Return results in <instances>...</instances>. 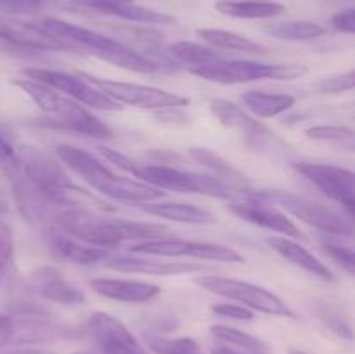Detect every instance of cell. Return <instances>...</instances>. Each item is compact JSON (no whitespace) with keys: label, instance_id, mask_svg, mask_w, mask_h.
Returning a JSON list of instances; mask_svg holds the SVG:
<instances>
[{"label":"cell","instance_id":"obj_1","mask_svg":"<svg viewBox=\"0 0 355 354\" xmlns=\"http://www.w3.org/2000/svg\"><path fill=\"white\" fill-rule=\"evenodd\" d=\"M99 149L110 162L120 167L121 170L162 191L170 189L179 191V193H196L205 194V196L224 198V200H238V198L245 196L246 193V191L239 193L234 187L225 184L224 180L217 179L211 174L187 172V170L163 165V163H137L128 156L113 151L110 148H104V146H99Z\"/></svg>","mask_w":355,"mask_h":354},{"label":"cell","instance_id":"obj_2","mask_svg":"<svg viewBox=\"0 0 355 354\" xmlns=\"http://www.w3.org/2000/svg\"><path fill=\"white\" fill-rule=\"evenodd\" d=\"M59 160L68 167L73 174L85 180L90 187L104 196L125 203H149L158 201L165 196V191L153 187L139 179L116 176L111 169H107L103 162L90 155L85 149H80L71 144H61L55 149Z\"/></svg>","mask_w":355,"mask_h":354},{"label":"cell","instance_id":"obj_3","mask_svg":"<svg viewBox=\"0 0 355 354\" xmlns=\"http://www.w3.org/2000/svg\"><path fill=\"white\" fill-rule=\"evenodd\" d=\"M38 24L45 31L58 37L59 40L68 42L78 51H89L96 58L111 62L114 66H120V68L137 73H162L165 69H173L172 62H163L158 59L148 58V56L130 49L128 45L103 33L89 30V28L76 26V24L58 19V17H45Z\"/></svg>","mask_w":355,"mask_h":354},{"label":"cell","instance_id":"obj_4","mask_svg":"<svg viewBox=\"0 0 355 354\" xmlns=\"http://www.w3.org/2000/svg\"><path fill=\"white\" fill-rule=\"evenodd\" d=\"M259 196L260 200H266L269 203L277 205V207L284 208L288 214L295 215L300 221L307 222L309 226H314L315 229L328 235L336 236H350L354 235V228L350 219H345L340 215L338 212L329 208L328 205L315 201L312 198L302 196V194L290 193V191H279V189H270V191H260V193H253Z\"/></svg>","mask_w":355,"mask_h":354},{"label":"cell","instance_id":"obj_5","mask_svg":"<svg viewBox=\"0 0 355 354\" xmlns=\"http://www.w3.org/2000/svg\"><path fill=\"white\" fill-rule=\"evenodd\" d=\"M193 75L215 83H245L253 80H293L307 73L302 65H263L253 61H220L189 69Z\"/></svg>","mask_w":355,"mask_h":354},{"label":"cell","instance_id":"obj_6","mask_svg":"<svg viewBox=\"0 0 355 354\" xmlns=\"http://www.w3.org/2000/svg\"><path fill=\"white\" fill-rule=\"evenodd\" d=\"M59 231L87 245L110 248L123 242L118 221L96 214L94 208L66 207L54 215Z\"/></svg>","mask_w":355,"mask_h":354},{"label":"cell","instance_id":"obj_7","mask_svg":"<svg viewBox=\"0 0 355 354\" xmlns=\"http://www.w3.org/2000/svg\"><path fill=\"white\" fill-rule=\"evenodd\" d=\"M194 283L200 285L207 292H211V294L241 302L246 307L255 309V311L272 316H284V318H295V312L276 294L259 287V285L225 276H198Z\"/></svg>","mask_w":355,"mask_h":354},{"label":"cell","instance_id":"obj_8","mask_svg":"<svg viewBox=\"0 0 355 354\" xmlns=\"http://www.w3.org/2000/svg\"><path fill=\"white\" fill-rule=\"evenodd\" d=\"M82 78L92 83L94 87L116 101L118 104H130V106L142 108V110H165V108H184L189 104V99L177 94L166 92V90L156 89V87L137 85V83L114 82V80H104L99 76H92L89 73H78Z\"/></svg>","mask_w":355,"mask_h":354},{"label":"cell","instance_id":"obj_9","mask_svg":"<svg viewBox=\"0 0 355 354\" xmlns=\"http://www.w3.org/2000/svg\"><path fill=\"white\" fill-rule=\"evenodd\" d=\"M23 75L26 78L38 80V82L66 94L73 101H76L80 104H85L89 108H96V110H120V104L116 101L107 97L106 94L101 92L97 87H94L92 83H89L80 75L55 71V69L37 68V66L35 68H24Z\"/></svg>","mask_w":355,"mask_h":354},{"label":"cell","instance_id":"obj_10","mask_svg":"<svg viewBox=\"0 0 355 354\" xmlns=\"http://www.w3.org/2000/svg\"><path fill=\"white\" fill-rule=\"evenodd\" d=\"M293 169L302 174L309 183L314 184L319 191H322L326 196L342 205L352 217L355 207V177L352 170L311 162L293 163Z\"/></svg>","mask_w":355,"mask_h":354},{"label":"cell","instance_id":"obj_11","mask_svg":"<svg viewBox=\"0 0 355 354\" xmlns=\"http://www.w3.org/2000/svg\"><path fill=\"white\" fill-rule=\"evenodd\" d=\"M132 252L155 257H194L201 260H218V262H243V257L236 250L215 243L186 242V239L166 238L141 242L132 246Z\"/></svg>","mask_w":355,"mask_h":354},{"label":"cell","instance_id":"obj_12","mask_svg":"<svg viewBox=\"0 0 355 354\" xmlns=\"http://www.w3.org/2000/svg\"><path fill=\"white\" fill-rule=\"evenodd\" d=\"M0 40L17 49L28 51H68L80 52L68 42L45 31L38 23L17 19L12 16H0Z\"/></svg>","mask_w":355,"mask_h":354},{"label":"cell","instance_id":"obj_13","mask_svg":"<svg viewBox=\"0 0 355 354\" xmlns=\"http://www.w3.org/2000/svg\"><path fill=\"white\" fill-rule=\"evenodd\" d=\"M87 333L103 354H142L141 344L127 326L107 312H94L87 321Z\"/></svg>","mask_w":355,"mask_h":354},{"label":"cell","instance_id":"obj_14","mask_svg":"<svg viewBox=\"0 0 355 354\" xmlns=\"http://www.w3.org/2000/svg\"><path fill=\"white\" fill-rule=\"evenodd\" d=\"M227 210L231 214L238 215L243 221L252 222V224L260 226V228L270 229V231L281 233L286 238H304L300 229L283 212L277 210L276 205L260 200L253 193H245L243 198L231 201L227 205Z\"/></svg>","mask_w":355,"mask_h":354},{"label":"cell","instance_id":"obj_15","mask_svg":"<svg viewBox=\"0 0 355 354\" xmlns=\"http://www.w3.org/2000/svg\"><path fill=\"white\" fill-rule=\"evenodd\" d=\"M44 125L45 127L58 128V130L76 132V134L89 135V137H113V130L106 124H103L96 115H92L87 108H83L82 104L69 99V97H62L58 111L54 115H49Z\"/></svg>","mask_w":355,"mask_h":354},{"label":"cell","instance_id":"obj_16","mask_svg":"<svg viewBox=\"0 0 355 354\" xmlns=\"http://www.w3.org/2000/svg\"><path fill=\"white\" fill-rule=\"evenodd\" d=\"M68 9H90L94 12L110 14L120 19L144 24H172L175 17L158 10L135 6L134 0H68L64 3Z\"/></svg>","mask_w":355,"mask_h":354},{"label":"cell","instance_id":"obj_17","mask_svg":"<svg viewBox=\"0 0 355 354\" xmlns=\"http://www.w3.org/2000/svg\"><path fill=\"white\" fill-rule=\"evenodd\" d=\"M30 288L40 297L58 304L75 305L85 302V294L52 266H40L30 274Z\"/></svg>","mask_w":355,"mask_h":354},{"label":"cell","instance_id":"obj_18","mask_svg":"<svg viewBox=\"0 0 355 354\" xmlns=\"http://www.w3.org/2000/svg\"><path fill=\"white\" fill-rule=\"evenodd\" d=\"M90 287L103 297L128 302V304L149 302L162 294V288L158 285L139 280H118V278H97L90 281Z\"/></svg>","mask_w":355,"mask_h":354},{"label":"cell","instance_id":"obj_19","mask_svg":"<svg viewBox=\"0 0 355 354\" xmlns=\"http://www.w3.org/2000/svg\"><path fill=\"white\" fill-rule=\"evenodd\" d=\"M107 269L121 273L153 274V276H170V274H187L200 271V264L182 262V260H158L151 257H116L104 262Z\"/></svg>","mask_w":355,"mask_h":354},{"label":"cell","instance_id":"obj_20","mask_svg":"<svg viewBox=\"0 0 355 354\" xmlns=\"http://www.w3.org/2000/svg\"><path fill=\"white\" fill-rule=\"evenodd\" d=\"M47 245L58 259L68 260L73 264H85L87 266V264H96L107 257V248L87 245V243L78 242L66 233L55 231V229L47 233Z\"/></svg>","mask_w":355,"mask_h":354},{"label":"cell","instance_id":"obj_21","mask_svg":"<svg viewBox=\"0 0 355 354\" xmlns=\"http://www.w3.org/2000/svg\"><path fill=\"white\" fill-rule=\"evenodd\" d=\"M266 242L270 248L276 250L283 259H286L293 266L300 267V269L307 271V273L314 274V276L321 278L324 281H335V274L331 273V269L324 262H321L318 257L312 255L309 250H305L304 246L298 245L291 238H286V236H269Z\"/></svg>","mask_w":355,"mask_h":354},{"label":"cell","instance_id":"obj_22","mask_svg":"<svg viewBox=\"0 0 355 354\" xmlns=\"http://www.w3.org/2000/svg\"><path fill=\"white\" fill-rule=\"evenodd\" d=\"M142 210L156 217L168 221L184 222V224H214L217 222L215 215L207 208L191 203H172V201H149L142 203Z\"/></svg>","mask_w":355,"mask_h":354},{"label":"cell","instance_id":"obj_23","mask_svg":"<svg viewBox=\"0 0 355 354\" xmlns=\"http://www.w3.org/2000/svg\"><path fill=\"white\" fill-rule=\"evenodd\" d=\"M210 110L214 117L220 121L224 127L236 128L246 134L248 137H263V135H270L269 130L263 127L262 124L253 120L252 117L246 115L243 108L236 106L234 103H229L225 99H215L211 101Z\"/></svg>","mask_w":355,"mask_h":354},{"label":"cell","instance_id":"obj_24","mask_svg":"<svg viewBox=\"0 0 355 354\" xmlns=\"http://www.w3.org/2000/svg\"><path fill=\"white\" fill-rule=\"evenodd\" d=\"M217 9L225 16L239 19H266L279 16L286 10V7L269 0H220Z\"/></svg>","mask_w":355,"mask_h":354},{"label":"cell","instance_id":"obj_25","mask_svg":"<svg viewBox=\"0 0 355 354\" xmlns=\"http://www.w3.org/2000/svg\"><path fill=\"white\" fill-rule=\"evenodd\" d=\"M198 35L203 38L207 44H210L214 49H224V51H238L245 54H259L266 56L267 47L260 45L259 42L250 40L248 37L234 33L227 30H217V28H201L198 30Z\"/></svg>","mask_w":355,"mask_h":354},{"label":"cell","instance_id":"obj_26","mask_svg":"<svg viewBox=\"0 0 355 354\" xmlns=\"http://www.w3.org/2000/svg\"><path fill=\"white\" fill-rule=\"evenodd\" d=\"M243 106L260 118H274L284 113L295 104V97L290 94H267L259 90H250L241 97Z\"/></svg>","mask_w":355,"mask_h":354},{"label":"cell","instance_id":"obj_27","mask_svg":"<svg viewBox=\"0 0 355 354\" xmlns=\"http://www.w3.org/2000/svg\"><path fill=\"white\" fill-rule=\"evenodd\" d=\"M263 31L277 40L288 42L312 40V38L322 37L326 33L321 24L312 23V21H279V23L267 24Z\"/></svg>","mask_w":355,"mask_h":354},{"label":"cell","instance_id":"obj_28","mask_svg":"<svg viewBox=\"0 0 355 354\" xmlns=\"http://www.w3.org/2000/svg\"><path fill=\"white\" fill-rule=\"evenodd\" d=\"M210 335L214 337L217 346L231 347L238 351H250V353L267 354V346L250 333L241 332L238 328H231L225 325H215L210 328Z\"/></svg>","mask_w":355,"mask_h":354},{"label":"cell","instance_id":"obj_29","mask_svg":"<svg viewBox=\"0 0 355 354\" xmlns=\"http://www.w3.org/2000/svg\"><path fill=\"white\" fill-rule=\"evenodd\" d=\"M191 156H193L194 160H198L203 167L210 169L211 176L224 180L225 184H229V186L234 187V189H238V186H246L245 177H243L234 167H231V163L222 160L220 156L215 155V153L208 151V149H193V151H191Z\"/></svg>","mask_w":355,"mask_h":354},{"label":"cell","instance_id":"obj_30","mask_svg":"<svg viewBox=\"0 0 355 354\" xmlns=\"http://www.w3.org/2000/svg\"><path fill=\"white\" fill-rule=\"evenodd\" d=\"M170 54L180 62H186V65H193L194 66H205V65H211V62L220 61L222 58L220 54L217 52V49L211 47H205V45L196 44V42H175L168 47Z\"/></svg>","mask_w":355,"mask_h":354},{"label":"cell","instance_id":"obj_31","mask_svg":"<svg viewBox=\"0 0 355 354\" xmlns=\"http://www.w3.org/2000/svg\"><path fill=\"white\" fill-rule=\"evenodd\" d=\"M14 83H16L21 90H24L45 115H54L55 111H58L59 103H61L62 99L58 94V90H54L52 87L45 85V83L33 78L14 80Z\"/></svg>","mask_w":355,"mask_h":354},{"label":"cell","instance_id":"obj_32","mask_svg":"<svg viewBox=\"0 0 355 354\" xmlns=\"http://www.w3.org/2000/svg\"><path fill=\"white\" fill-rule=\"evenodd\" d=\"M146 344L155 354H205L200 344L189 337H180V339H165L159 335H144Z\"/></svg>","mask_w":355,"mask_h":354},{"label":"cell","instance_id":"obj_33","mask_svg":"<svg viewBox=\"0 0 355 354\" xmlns=\"http://www.w3.org/2000/svg\"><path fill=\"white\" fill-rule=\"evenodd\" d=\"M305 134L314 139V141L331 142V144L347 148L349 151H354L355 148V134L352 128L335 127V125H318V127L307 128Z\"/></svg>","mask_w":355,"mask_h":354},{"label":"cell","instance_id":"obj_34","mask_svg":"<svg viewBox=\"0 0 355 354\" xmlns=\"http://www.w3.org/2000/svg\"><path fill=\"white\" fill-rule=\"evenodd\" d=\"M14 271V236L12 229L0 221V283L9 280Z\"/></svg>","mask_w":355,"mask_h":354},{"label":"cell","instance_id":"obj_35","mask_svg":"<svg viewBox=\"0 0 355 354\" xmlns=\"http://www.w3.org/2000/svg\"><path fill=\"white\" fill-rule=\"evenodd\" d=\"M54 2L55 0H0V12L6 16H30Z\"/></svg>","mask_w":355,"mask_h":354},{"label":"cell","instance_id":"obj_36","mask_svg":"<svg viewBox=\"0 0 355 354\" xmlns=\"http://www.w3.org/2000/svg\"><path fill=\"white\" fill-rule=\"evenodd\" d=\"M322 248H324V252L328 253L333 260H336L347 273H355V253L352 248L343 245H336V243L333 242H322Z\"/></svg>","mask_w":355,"mask_h":354},{"label":"cell","instance_id":"obj_37","mask_svg":"<svg viewBox=\"0 0 355 354\" xmlns=\"http://www.w3.org/2000/svg\"><path fill=\"white\" fill-rule=\"evenodd\" d=\"M355 85V75L354 71L342 73V75L329 76V78L321 80V83L318 85V90L322 94H340L345 92V90H352Z\"/></svg>","mask_w":355,"mask_h":354},{"label":"cell","instance_id":"obj_38","mask_svg":"<svg viewBox=\"0 0 355 354\" xmlns=\"http://www.w3.org/2000/svg\"><path fill=\"white\" fill-rule=\"evenodd\" d=\"M211 311L222 318L231 319H241V321H250L253 319V312L245 305H234V304H217L211 307Z\"/></svg>","mask_w":355,"mask_h":354},{"label":"cell","instance_id":"obj_39","mask_svg":"<svg viewBox=\"0 0 355 354\" xmlns=\"http://www.w3.org/2000/svg\"><path fill=\"white\" fill-rule=\"evenodd\" d=\"M331 24L335 30L343 31V33H354L355 31V10L347 9L342 12H336L331 17Z\"/></svg>","mask_w":355,"mask_h":354},{"label":"cell","instance_id":"obj_40","mask_svg":"<svg viewBox=\"0 0 355 354\" xmlns=\"http://www.w3.org/2000/svg\"><path fill=\"white\" fill-rule=\"evenodd\" d=\"M211 354H262V353H250V351H238V349H231V347L225 346H217L211 349Z\"/></svg>","mask_w":355,"mask_h":354},{"label":"cell","instance_id":"obj_41","mask_svg":"<svg viewBox=\"0 0 355 354\" xmlns=\"http://www.w3.org/2000/svg\"><path fill=\"white\" fill-rule=\"evenodd\" d=\"M0 354H51L47 351H42V349H31V347H23V349H12V351H3Z\"/></svg>","mask_w":355,"mask_h":354},{"label":"cell","instance_id":"obj_42","mask_svg":"<svg viewBox=\"0 0 355 354\" xmlns=\"http://www.w3.org/2000/svg\"><path fill=\"white\" fill-rule=\"evenodd\" d=\"M290 354H305V353H302V351H290Z\"/></svg>","mask_w":355,"mask_h":354},{"label":"cell","instance_id":"obj_43","mask_svg":"<svg viewBox=\"0 0 355 354\" xmlns=\"http://www.w3.org/2000/svg\"><path fill=\"white\" fill-rule=\"evenodd\" d=\"M73 354H90V353H73Z\"/></svg>","mask_w":355,"mask_h":354},{"label":"cell","instance_id":"obj_44","mask_svg":"<svg viewBox=\"0 0 355 354\" xmlns=\"http://www.w3.org/2000/svg\"><path fill=\"white\" fill-rule=\"evenodd\" d=\"M142 354H144V353H142Z\"/></svg>","mask_w":355,"mask_h":354}]
</instances>
